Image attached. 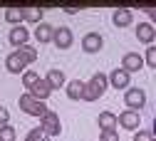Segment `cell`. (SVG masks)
Listing matches in <instances>:
<instances>
[{
  "label": "cell",
  "mask_w": 156,
  "mask_h": 141,
  "mask_svg": "<svg viewBox=\"0 0 156 141\" xmlns=\"http://www.w3.org/2000/svg\"><path fill=\"white\" fill-rule=\"evenodd\" d=\"M107 87H109L107 74L104 72H94L89 82H84V97L82 99H84V102H97V99L107 92Z\"/></svg>",
  "instance_id": "obj_1"
},
{
  "label": "cell",
  "mask_w": 156,
  "mask_h": 141,
  "mask_svg": "<svg viewBox=\"0 0 156 141\" xmlns=\"http://www.w3.org/2000/svg\"><path fill=\"white\" fill-rule=\"evenodd\" d=\"M17 104H20V109L27 114V116H37V119H42L45 116V111H47V107H45V102H37V99L30 94V92H25V94H20V99H17Z\"/></svg>",
  "instance_id": "obj_2"
},
{
  "label": "cell",
  "mask_w": 156,
  "mask_h": 141,
  "mask_svg": "<svg viewBox=\"0 0 156 141\" xmlns=\"http://www.w3.org/2000/svg\"><path fill=\"white\" fill-rule=\"evenodd\" d=\"M40 129H42L45 136H50V139L62 134V122H60V116H57V111H52V109L45 111V116L40 119Z\"/></svg>",
  "instance_id": "obj_3"
},
{
  "label": "cell",
  "mask_w": 156,
  "mask_h": 141,
  "mask_svg": "<svg viewBox=\"0 0 156 141\" xmlns=\"http://www.w3.org/2000/svg\"><path fill=\"white\" fill-rule=\"evenodd\" d=\"M124 102H126V107H129L131 111H139V109L146 104V92H144L141 87H129V89L124 92Z\"/></svg>",
  "instance_id": "obj_4"
},
{
  "label": "cell",
  "mask_w": 156,
  "mask_h": 141,
  "mask_svg": "<svg viewBox=\"0 0 156 141\" xmlns=\"http://www.w3.org/2000/svg\"><path fill=\"white\" fill-rule=\"evenodd\" d=\"M52 42H55V47L57 50H69L72 47V42H74V35H72V30L69 27H55V35H52Z\"/></svg>",
  "instance_id": "obj_5"
},
{
  "label": "cell",
  "mask_w": 156,
  "mask_h": 141,
  "mask_svg": "<svg viewBox=\"0 0 156 141\" xmlns=\"http://www.w3.org/2000/svg\"><path fill=\"white\" fill-rule=\"evenodd\" d=\"M116 124H119V126H124L126 131H139L141 116H139V111H131V109H126V111H122L119 116H116Z\"/></svg>",
  "instance_id": "obj_6"
},
{
  "label": "cell",
  "mask_w": 156,
  "mask_h": 141,
  "mask_svg": "<svg viewBox=\"0 0 156 141\" xmlns=\"http://www.w3.org/2000/svg\"><path fill=\"white\" fill-rule=\"evenodd\" d=\"M107 79H109V84H112L114 89H129V84H131V74H129V72H124L122 67L112 69Z\"/></svg>",
  "instance_id": "obj_7"
},
{
  "label": "cell",
  "mask_w": 156,
  "mask_h": 141,
  "mask_svg": "<svg viewBox=\"0 0 156 141\" xmlns=\"http://www.w3.org/2000/svg\"><path fill=\"white\" fill-rule=\"evenodd\" d=\"M102 47H104V37H102L99 32H87V35L82 37V50H84V52L94 55V52H99Z\"/></svg>",
  "instance_id": "obj_8"
},
{
  "label": "cell",
  "mask_w": 156,
  "mask_h": 141,
  "mask_svg": "<svg viewBox=\"0 0 156 141\" xmlns=\"http://www.w3.org/2000/svg\"><path fill=\"white\" fill-rule=\"evenodd\" d=\"M8 40H10V45L17 50V47L27 45V40H30V30H27L25 25H15V27L8 32Z\"/></svg>",
  "instance_id": "obj_9"
},
{
  "label": "cell",
  "mask_w": 156,
  "mask_h": 141,
  "mask_svg": "<svg viewBox=\"0 0 156 141\" xmlns=\"http://www.w3.org/2000/svg\"><path fill=\"white\" fill-rule=\"evenodd\" d=\"M141 67H144V57H141L139 52H126V55L122 57V69H124V72L131 74V72H139Z\"/></svg>",
  "instance_id": "obj_10"
},
{
  "label": "cell",
  "mask_w": 156,
  "mask_h": 141,
  "mask_svg": "<svg viewBox=\"0 0 156 141\" xmlns=\"http://www.w3.org/2000/svg\"><path fill=\"white\" fill-rule=\"evenodd\" d=\"M136 40L144 45H154V40H156V27L151 23H139L136 25Z\"/></svg>",
  "instance_id": "obj_11"
},
{
  "label": "cell",
  "mask_w": 156,
  "mask_h": 141,
  "mask_svg": "<svg viewBox=\"0 0 156 141\" xmlns=\"http://www.w3.org/2000/svg\"><path fill=\"white\" fill-rule=\"evenodd\" d=\"M112 23H114L116 27H129V25L134 23V12H131L129 8H116V10L112 12Z\"/></svg>",
  "instance_id": "obj_12"
},
{
  "label": "cell",
  "mask_w": 156,
  "mask_h": 141,
  "mask_svg": "<svg viewBox=\"0 0 156 141\" xmlns=\"http://www.w3.org/2000/svg\"><path fill=\"white\" fill-rule=\"evenodd\" d=\"M27 92H30V94H32V97L37 99V102H45V99H50V94H52V89H50V84L45 82L42 77L37 79V82H35V84H32V87H30Z\"/></svg>",
  "instance_id": "obj_13"
},
{
  "label": "cell",
  "mask_w": 156,
  "mask_h": 141,
  "mask_svg": "<svg viewBox=\"0 0 156 141\" xmlns=\"http://www.w3.org/2000/svg\"><path fill=\"white\" fill-rule=\"evenodd\" d=\"M5 67H8L10 74H25V67H27V65L20 59V55H17V52H10V55L5 57Z\"/></svg>",
  "instance_id": "obj_14"
},
{
  "label": "cell",
  "mask_w": 156,
  "mask_h": 141,
  "mask_svg": "<svg viewBox=\"0 0 156 141\" xmlns=\"http://www.w3.org/2000/svg\"><path fill=\"white\" fill-rule=\"evenodd\" d=\"M35 40L40 45H47V42H52V35H55V27L52 25H47V23H40V25H35Z\"/></svg>",
  "instance_id": "obj_15"
},
{
  "label": "cell",
  "mask_w": 156,
  "mask_h": 141,
  "mask_svg": "<svg viewBox=\"0 0 156 141\" xmlns=\"http://www.w3.org/2000/svg\"><path fill=\"white\" fill-rule=\"evenodd\" d=\"M45 82H47L50 89L55 92V89L65 87V84H67V79H65V72H62V69H50V72L45 74Z\"/></svg>",
  "instance_id": "obj_16"
},
{
  "label": "cell",
  "mask_w": 156,
  "mask_h": 141,
  "mask_svg": "<svg viewBox=\"0 0 156 141\" xmlns=\"http://www.w3.org/2000/svg\"><path fill=\"white\" fill-rule=\"evenodd\" d=\"M65 87H67V97L72 99V102H77V99L84 97V82H80V79H72V82H67Z\"/></svg>",
  "instance_id": "obj_17"
},
{
  "label": "cell",
  "mask_w": 156,
  "mask_h": 141,
  "mask_svg": "<svg viewBox=\"0 0 156 141\" xmlns=\"http://www.w3.org/2000/svg\"><path fill=\"white\" fill-rule=\"evenodd\" d=\"M97 124H99V129H116V114L114 111H102L99 116H97Z\"/></svg>",
  "instance_id": "obj_18"
},
{
  "label": "cell",
  "mask_w": 156,
  "mask_h": 141,
  "mask_svg": "<svg viewBox=\"0 0 156 141\" xmlns=\"http://www.w3.org/2000/svg\"><path fill=\"white\" fill-rule=\"evenodd\" d=\"M15 52L20 55V59H23L25 65H32V62H37V50H35L32 45H23V47H17Z\"/></svg>",
  "instance_id": "obj_19"
},
{
  "label": "cell",
  "mask_w": 156,
  "mask_h": 141,
  "mask_svg": "<svg viewBox=\"0 0 156 141\" xmlns=\"http://www.w3.org/2000/svg\"><path fill=\"white\" fill-rule=\"evenodd\" d=\"M23 20L32 25H40L42 23V10L40 8H23Z\"/></svg>",
  "instance_id": "obj_20"
},
{
  "label": "cell",
  "mask_w": 156,
  "mask_h": 141,
  "mask_svg": "<svg viewBox=\"0 0 156 141\" xmlns=\"http://www.w3.org/2000/svg\"><path fill=\"white\" fill-rule=\"evenodd\" d=\"M5 20L15 27V25H23L25 20H23V8H8L5 10Z\"/></svg>",
  "instance_id": "obj_21"
},
{
  "label": "cell",
  "mask_w": 156,
  "mask_h": 141,
  "mask_svg": "<svg viewBox=\"0 0 156 141\" xmlns=\"http://www.w3.org/2000/svg\"><path fill=\"white\" fill-rule=\"evenodd\" d=\"M25 141H52V139H50V136H45V131L37 126V129H30V131H27Z\"/></svg>",
  "instance_id": "obj_22"
},
{
  "label": "cell",
  "mask_w": 156,
  "mask_h": 141,
  "mask_svg": "<svg viewBox=\"0 0 156 141\" xmlns=\"http://www.w3.org/2000/svg\"><path fill=\"white\" fill-rule=\"evenodd\" d=\"M144 65H149L151 69H156V45H149L144 52Z\"/></svg>",
  "instance_id": "obj_23"
},
{
  "label": "cell",
  "mask_w": 156,
  "mask_h": 141,
  "mask_svg": "<svg viewBox=\"0 0 156 141\" xmlns=\"http://www.w3.org/2000/svg\"><path fill=\"white\" fill-rule=\"evenodd\" d=\"M15 139H17V134H15V129L10 124L0 126V141H15Z\"/></svg>",
  "instance_id": "obj_24"
},
{
  "label": "cell",
  "mask_w": 156,
  "mask_h": 141,
  "mask_svg": "<svg viewBox=\"0 0 156 141\" xmlns=\"http://www.w3.org/2000/svg\"><path fill=\"white\" fill-rule=\"evenodd\" d=\"M99 141H119V131L116 129H104V131H99Z\"/></svg>",
  "instance_id": "obj_25"
},
{
  "label": "cell",
  "mask_w": 156,
  "mask_h": 141,
  "mask_svg": "<svg viewBox=\"0 0 156 141\" xmlns=\"http://www.w3.org/2000/svg\"><path fill=\"white\" fill-rule=\"evenodd\" d=\"M37 79H40V74H37V72H25V74H23V84H25V89H30V87L37 82Z\"/></svg>",
  "instance_id": "obj_26"
},
{
  "label": "cell",
  "mask_w": 156,
  "mask_h": 141,
  "mask_svg": "<svg viewBox=\"0 0 156 141\" xmlns=\"http://www.w3.org/2000/svg\"><path fill=\"white\" fill-rule=\"evenodd\" d=\"M134 141H154V134L151 131H134Z\"/></svg>",
  "instance_id": "obj_27"
},
{
  "label": "cell",
  "mask_w": 156,
  "mask_h": 141,
  "mask_svg": "<svg viewBox=\"0 0 156 141\" xmlns=\"http://www.w3.org/2000/svg\"><path fill=\"white\" fill-rule=\"evenodd\" d=\"M5 124H10V111L0 104V126H5Z\"/></svg>",
  "instance_id": "obj_28"
},
{
  "label": "cell",
  "mask_w": 156,
  "mask_h": 141,
  "mask_svg": "<svg viewBox=\"0 0 156 141\" xmlns=\"http://www.w3.org/2000/svg\"><path fill=\"white\" fill-rule=\"evenodd\" d=\"M144 12H149V20H151V25H156V8H141Z\"/></svg>",
  "instance_id": "obj_29"
},
{
  "label": "cell",
  "mask_w": 156,
  "mask_h": 141,
  "mask_svg": "<svg viewBox=\"0 0 156 141\" xmlns=\"http://www.w3.org/2000/svg\"><path fill=\"white\" fill-rule=\"evenodd\" d=\"M62 10H65V12H69V15H74V12H80L82 8H74V5H62Z\"/></svg>",
  "instance_id": "obj_30"
},
{
  "label": "cell",
  "mask_w": 156,
  "mask_h": 141,
  "mask_svg": "<svg viewBox=\"0 0 156 141\" xmlns=\"http://www.w3.org/2000/svg\"><path fill=\"white\" fill-rule=\"evenodd\" d=\"M151 134L156 136V116H154V124H151Z\"/></svg>",
  "instance_id": "obj_31"
},
{
  "label": "cell",
  "mask_w": 156,
  "mask_h": 141,
  "mask_svg": "<svg viewBox=\"0 0 156 141\" xmlns=\"http://www.w3.org/2000/svg\"><path fill=\"white\" fill-rule=\"evenodd\" d=\"M154 141H156V136H154Z\"/></svg>",
  "instance_id": "obj_32"
}]
</instances>
